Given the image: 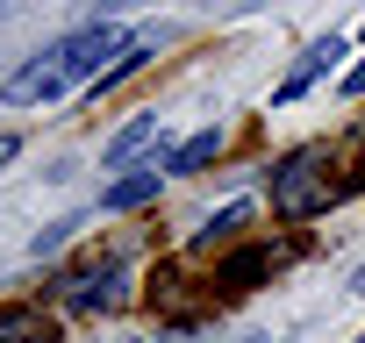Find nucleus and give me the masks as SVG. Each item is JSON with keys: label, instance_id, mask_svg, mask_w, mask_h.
Here are the masks:
<instances>
[{"label": "nucleus", "instance_id": "13", "mask_svg": "<svg viewBox=\"0 0 365 343\" xmlns=\"http://www.w3.org/2000/svg\"><path fill=\"white\" fill-rule=\"evenodd\" d=\"M244 343H258V336H244Z\"/></svg>", "mask_w": 365, "mask_h": 343}, {"label": "nucleus", "instance_id": "1", "mask_svg": "<svg viewBox=\"0 0 365 343\" xmlns=\"http://www.w3.org/2000/svg\"><path fill=\"white\" fill-rule=\"evenodd\" d=\"M122 29L115 22H86V29H72V36H58L43 58H29L22 72H8V86H0V93H8L15 107H36V100H58V93H72V86H93L108 65L101 58H122Z\"/></svg>", "mask_w": 365, "mask_h": 343}, {"label": "nucleus", "instance_id": "9", "mask_svg": "<svg viewBox=\"0 0 365 343\" xmlns=\"http://www.w3.org/2000/svg\"><path fill=\"white\" fill-rule=\"evenodd\" d=\"M265 265H272V258H265V250H237V258H230V265H222V286H251V279H258V272H265Z\"/></svg>", "mask_w": 365, "mask_h": 343}, {"label": "nucleus", "instance_id": "15", "mask_svg": "<svg viewBox=\"0 0 365 343\" xmlns=\"http://www.w3.org/2000/svg\"><path fill=\"white\" fill-rule=\"evenodd\" d=\"M358 343H365V336H358Z\"/></svg>", "mask_w": 365, "mask_h": 343}, {"label": "nucleus", "instance_id": "5", "mask_svg": "<svg viewBox=\"0 0 365 343\" xmlns=\"http://www.w3.org/2000/svg\"><path fill=\"white\" fill-rule=\"evenodd\" d=\"M150 58H158V29H143V36H129V43H122V58H115V65H108V72L93 79V93H115V86H122V79H136V72H143Z\"/></svg>", "mask_w": 365, "mask_h": 343}, {"label": "nucleus", "instance_id": "8", "mask_svg": "<svg viewBox=\"0 0 365 343\" xmlns=\"http://www.w3.org/2000/svg\"><path fill=\"white\" fill-rule=\"evenodd\" d=\"M0 343H51V329L29 307H0Z\"/></svg>", "mask_w": 365, "mask_h": 343}, {"label": "nucleus", "instance_id": "4", "mask_svg": "<svg viewBox=\"0 0 365 343\" xmlns=\"http://www.w3.org/2000/svg\"><path fill=\"white\" fill-rule=\"evenodd\" d=\"M158 136H165V115L150 107V115H136V122H129L122 136H108V150H101V164H108V172H122V164H129V157H136L143 143H158Z\"/></svg>", "mask_w": 365, "mask_h": 343}, {"label": "nucleus", "instance_id": "3", "mask_svg": "<svg viewBox=\"0 0 365 343\" xmlns=\"http://www.w3.org/2000/svg\"><path fill=\"white\" fill-rule=\"evenodd\" d=\"M158 186H165V164H143V172H129V179H115V186L101 194V208H108V215H129V208L158 201Z\"/></svg>", "mask_w": 365, "mask_h": 343}, {"label": "nucleus", "instance_id": "7", "mask_svg": "<svg viewBox=\"0 0 365 343\" xmlns=\"http://www.w3.org/2000/svg\"><path fill=\"white\" fill-rule=\"evenodd\" d=\"M222 157V129H201V136H187L172 157H165V172H201V164H215Z\"/></svg>", "mask_w": 365, "mask_h": 343}, {"label": "nucleus", "instance_id": "12", "mask_svg": "<svg viewBox=\"0 0 365 343\" xmlns=\"http://www.w3.org/2000/svg\"><path fill=\"white\" fill-rule=\"evenodd\" d=\"M351 293H365V265H358V279H351Z\"/></svg>", "mask_w": 365, "mask_h": 343}, {"label": "nucleus", "instance_id": "11", "mask_svg": "<svg viewBox=\"0 0 365 343\" xmlns=\"http://www.w3.org/2000/svg\"><path fill=\"white\" fill-rule=\"evenodd\" d=\"M8 157H15V136H0V164H8Z\"/></svg>", "mask_w": 365, "mask_h": 343}, {"label": "nucleus", "instance_id": "10", "mask_svg": "<svg viewBox=\"0 0 365 343\" xmlns=\"http://www.w3.org/2000/svg\"><path fill=\"white\" fill-rule=\"evenodd\" d=\"M344 93H365V65H358V72H351V79H344Z\"/></svg>", "mask_w": 365, "mask_h": 343}, {"label": "nucleus", "instance_id": "14", "mask_svg": "<svg viewBox=\"0 0 365 343\" xmlns=\"http://www.w3.org/2000/svg\"><path fill=\"white\" fill-rule=\"evenodd\" d=\"M0 15H8V8H0Z\"/></svg>", "mask_w": 365, "mask_h": 343}, {"label": "nucleus", "instance_id": "6", "mask_svg": "<svg viewBox=\"0 0 365 343\" xmlns=\"http://www.w3.org/2000/svg\"><path fill=\"white\" fill-rule=\"evenodd\" d=\"M344 58V36H322V43H308V58L287 72V86H279V100H294V93H308V79H322L329 65Z\"/></svg>", "mask_w": 365, "mask_h": 343}, {"label": "nucleus", "instance_id": "2", "mask_svg": "<svg viewBox=\"0 0 365 343\" xmlns=\"http://www.w3.org/2000/svg\"><path fill=\"white\" fill-rule=\"evenodd\" d=\"M329 201V179H322V150H294L279 172H272V208L279 215H308Z\"/></svg>", "mask_w": 365, "mask_h": 343}]
</instances>
